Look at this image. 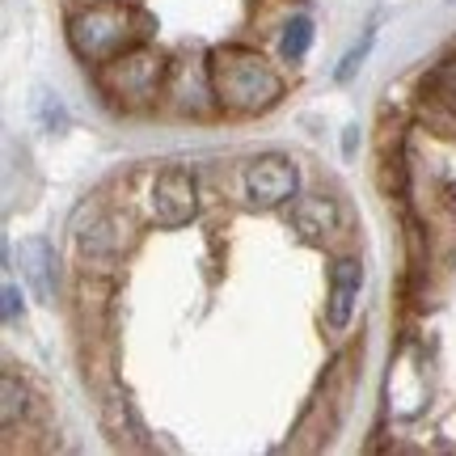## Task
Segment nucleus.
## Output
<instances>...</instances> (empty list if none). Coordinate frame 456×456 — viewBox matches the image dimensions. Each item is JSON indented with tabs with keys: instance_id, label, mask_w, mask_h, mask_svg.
<instances>
[{
	"instance_id": "obj_1",
	"label": "nucleus",
	"mask_w": 456,
	"mask_h": 456,
	"mask_svg": "<svg viewBox=\"0 0 456 456\" xmlns=\"http://www.w3.org/2000/svg\"><path fill=\"white\" fill-rule=\"evenodd\" d=\"M208 85L228 114H262L283 98L279 68L254 47H216L208 55Z\"/></svg>"
},
{
	"instance_id": "obj_2",
	"label": "nucleus",
	"mask_w": 456,
	"mask_h": 456,
	"mask_svg": "<svg viewBox=\"0 0 456 456\" xmlns=\"http://www.w3.org/2000/svg\"><path fill=\"white\" fill-rule=\"evenodd\" d=\"M152 17L135 0H89V9L72 13L68 21V43L85 64H110L127 51L144 47Z\"/></svg>"
},
{
	"instance_id": "obj_3",
	"label": "nucleus",
	"mask_w": 456,
	"mask_h": 456,
	"mask_svg": "<svg viewBox=\"0 0 456 456\" xmlns=\"http://www.w3.org/2000/svg\"><path fill=\"white\" fill-rule=\"evenodd\" d=\"M165 77H169L165 55H157L148 47H135L127 55L110 60V64H102V89L118 106H148V102H157Z\"/></svg>"
},
{
	"instance_id": "obj_4",
	"label": "nucleus",
	"mask_w": 456,
	"mask_h": 456,
	"mask_svg": "<svg viewBox=\"0 0 456 456\" xmlns=\"http://www.w3.org/2000/svg\"><path fill=\"white\" fill-rule=\"evenodd\" d=\"M148 208H152V220L161 228H182L199 216V182L191 169L182 165H169L157 174L152 182V195H148Z\"/></svg>"
},
{
	"instance_id": "obj_5",
	"label": "nucleus",
	"mask_w": 456,
	"mask_h": 456,
	"mask_svg": "<svg viewBox=\"0 0 456 456\" xmlns=\"http://www.w3.org/2000/svg\"><path fill=\"white\" fill-rule=\"evenodd\" d=\"M245 199L254 208H283L292 203L296 191H300V169H296L288 157L279 152H266V157H254L245 165Z\"/></svg>"
},
{
	"instance_id": "obj_6",
	"label": "nucleus",
	"mask_w": 456,
	"mask_h": 456,
	"mask_svg": "<svg viewBox=\"0 0 456 456\" xmlns=\"http://www.w3.org/2000/svg\"><path fill=\"white\" fill-rule=\"evenodd\" d=\"M359 292H363V262L359 258H338L330 266V292H326V326L334 334L351 326L355 317V305H359Z\"/></svg>"
},
{
	"instance_id": "obj_7",
	"label": "nucleus",
	"mask_w": 456,
	"mask_h": 456,
	"mask_svg": "<svg viewBox=\"0 0 456 456\" xmlns=\"http://www.w3.org/2000/svg\"><path fill=\"white\" fill-rule=\"evenodd\" d=\"M292 224L305 241L326 245V241H334V237H342L346 212H342V203L334 195H305V199H296Z\"/></svg>"
},
{
	"instance_id": "obj_8",
	"label": "nucleus",
	"mask_w": 456,
	"mask_h": 456,
	"mask_svg": "<svg viewBox=\"0 0 456 456\" xmlns=\"http://www.w3.org/2000/svg\"><path fill=\"white\" fill-rule=\"evenodd\" d=\"M21 275L38 305H55V245L47 237L21 241Z\"/></svg>"
},
{
	"instance_id": "obj_9",
	"label": "nucleus",
	"mask_w": 456,
	"mask_h": 456,
	"mask_svg": "<svg viewBox=\"0 0 456 456\" xmlns=\"http://www.w3.org/2000/svg\"><path fill=\"white\" fill-rule=\"evenodd\" d=\"M118 228H127V220H118V216H102L94 228H85L81 232V249L89 258H106V254H118L127 237H118Z\"/></svg>"
},
{
	"instance_id": "obj_10",
	"label": "nucleus",
	"mask_w": 456,
	"mask_h": 456,
	"mask_svg": "<svg viewBox=\"0 0 456 456\" xmlns=\"http://www.w3.org/2000/svg\"><path fill=\"white\" fill-rule=\"evenodd\" d=\"M0 393H4V406H0V423H4V431H13L17 419H26V410H30V393H26V385L17 380L13 368H4V376H0Z\"/></svg>"
},
{
	"instance_id": "obj_11",
	"label": "nucleus",
	"mask_w": 456,
	"mask_h": 456,
	"mask_svg": "<svg viewBox=\"0 0 456 456\" xmlns=\"http://www.w3.org/2000/svg\"><path fill=\"white\" fill-rule=\"evenodd\" d=\"M423 98H431L440 110H448L456 118V60H448L444 68H436L423 81Z\"/></svg>"
},
{
	"instance_id": "obj_12",
	"label": "nucleus",
	"mask_w": 456,
	"mask_h": 456,
	"mask_svg": "<svg viewBox=\"0 0 456 456\" xmlns=\"http://www.w3.org/2000/svg\"><path fill=\"white\" fill-rule=\"evenodd\" d=\"M309 47H313V21L300 13V17H292V21L283 26L279 51H283V60H288V64H300V60L309 55Z\"/></svg>"
},
{
	"instance_id": "obj_13",
	"label": "nucleus",
	"mask_w": 456,
	"mask_h": 456,
	"mask_svg": "<svg viewBox=\"0 0 456 456\" xmlns=\"http://www.w3.org/2000/svg\"><path fill=\"white\" fill-rule=\"evenodd\" d=\"M372 38H376V34L368 30V34H363V43H359L355 51H346V60L338 64V72H334V81H351V77H355V68L363 64V55H368V47H372Z\"/></svg>"
},
{
	"instance_id": "obj_14",
	"label": "nucleus",
	"mask_w": 456,
	"mask_h": 456,
	"mask_svg": "<svg viewBox=\"0 0 456 456\" xmlns=\"http://www.w3.org/2000/svg\"><path fill=\"white\" fill-rule=\"evenodd\" d=\"M17 300H21L17 283H4V322H13L17 317Z\"/></svg>"
}]
</instances>
